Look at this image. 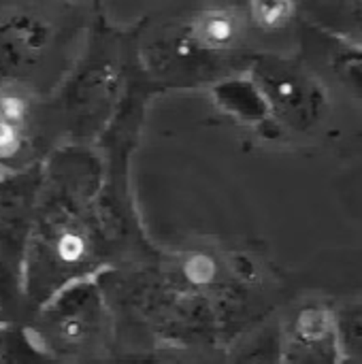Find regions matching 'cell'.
<instances>
[{"instance_id":"cell-7","label":"cell","mask_w":362,"mask_h":364,"mask_svg":"<svg viewBox=\"0 0 362 364\" xmlns=\"http://www.w3.org/2000/svg\"><path fill=\"white\" fill-rule=\"evenodd\" d=\"M280 324L265 322L241 333L224 356V364H282Z\"/></svg>"},{"instance_id":"cell-16","label":"cell","mask_w":362,"mask_h":364,"mask_svg":"<svg viewBox=\"0 0 362 364\" xmlns=\"http://www.w3.org/2000/svg\"><path fill=\"white\" fill-rule=\"evenodd\" d=\"M47 364H64V363H53V360H49V363Z\"/></svg>"},{"instance_id":"cell-12","label":"cell","mask_w":362,"mask_h":364,"mask_svg":"<svg viewBox=\"0 0 362 364\" xmlns=\"http://www.w3.org/2000/svg\"><path fill=\"white\" fill-rule=\"evenodd\" d=\"M201 36L211 45H224L235 36V23L226 15H211L203 21Z\"/></svg>"},{"instance_id":"cell-1","label":"cell","mask_w":362,"mask_h":364,"mask_svg":"<svg viewBox=\"0 0 362 364\" xmlns=\"http://www.w3.org/2000/svg\"><path fill=\"white\" fill-rule=\"evenodd\" d=\"M96 279L111 309L115 335L132 337L134 350L215 348L247 301L239 277L224 273L207 254H188L164 269H105Z\"/></svg>"},{"instance_id":"cell-14","label":"cell","mask_w":362,"mask_h":364,"mask_svg":"<svg viewBox=\"0 0 362 364\" xmlns=\"http://www.w3.org/2000/svg\"><path fill=\"white\" fill-rule=\"evenodd\" d=\"M90 364H122V360L119 358H102V360H96V363H90Z\"/></svg>"},{"instance_id":"cell-13","label":"cell","mask_w":362,"mask_h":364,"mask_svg":"<svg viewBox=\"0 0 362 364\" xmlns=\"http://www.w3.org/2000/svg\"><path fill=\"white\" fill-rule=\"evenodd\" d=\"M21 147V136L17 124L0 119V156H15Z\"/></svg>"},{"instance_id":"cell-6","label":"cell","mask_w":362,"mask_h":364,"mask_svg":"<svg viewBox=\"0 0 362 364\" xmlns=\"http://www.w3.org/2000/svg\"><path fill=\"white\" fill-rule=\"evenodd\" d=\"M49 43V28L34 15H13L0 28V55L4 66L17 68L36 58Z\"/></svg>"},{"instance_id":"cell-18","label":"cell","mask_w":362,"mask_h":364,"mask_svg":"<svg viewBox=\"0 0 362 364\" xmlns=\"http://www.w3.org/2000/svg\"><path fill=\"white\" fill-rule=\"evenodd\" d=\"M0 119H2V117H0Z\"/></svg>"},{"instance_id":"cell-2","label":"cell","mask_w":362,"mask_h":364,"mask_svg":"<svg viewBox=\"0 0 362 364\" xmlns=\"http://www.w3.org/2000/svg\"><path fill=\"white\" fill-rule=\"evenodd\" d=\"M28 331L53 363L90 364L109 358L115 326L96 275L60 288L34 309Z\"/></svg>"},{"instance_id":"cell-4","label":"cell","mask_w":362,"mask_h":364,"mask_svg":"<svg viewBox=\"0 0 362 364\" xmlns=\"http://www.w3.org/2000/svg\"><path fill=\"white\" fill-rule=\"evenodd\" d=\"M32 218V198L26 190L0 194V307L4 314L21 305V273Z\"/></svg>"},{"instance_id":"cell-8","label":"cell","mask_w":362,"mask_h":364,"mask_svg":"<svg viewBox=\"0 0 362 364\" xmlns=\"http://www.w3.org/2000/svg\"><path fill=\"white\" fill-rule=\"evenodd\" d=\"M119 360L122 364H224V356L215 348L149 346L132 350Z\"/></svg>"},{"instance_id":"cell-17","label":"cell","mask_w":362,"mask_h":364,"mask_svg":"<svg viewBox=\"0 0 362 364\" xmlns=\"http://www.w3.org/2000/svg\"><path fill=\"white\" fill-rule=\"evenodd\" d=\"M282 364H286V363H282Z\"/></svg>"},{"instance_id":"cell-9","label":"cell","mask_w":362,"mask_h":364,"mask_svg":"<svg viewBox=\"0 0 362 364\" xmlns=\"http://www.w3.org/2000/svg\"><path fill=\"white\" fill-rule=\"evenodd\" d=\"M47 354L36 346L30 331L13 324L0 322V364H47Z\"/></svg>"},{"instance_id":"cell-3","label":"cell","mask_w":362,"mask_h":364,"mask_svg":"<svg viewBox=\"0 0 362 364\" xmlns=\"http://www.w3.org/2000/svg\"><path fill=\"white\" fill-rule=\"evenodd\" d=\"M282 358L286 364H344L335 311L322 303L299 305L282 324Z\"/></svg>"},{"instance_id":"cell-10","label":"cell","mask_w":362,"mask_h":364,"mask_svg":"<svg viewBox=\"0 0 362 364\" xmlns=\"http://www.w3.org/2000/svg\"><path fill=\"white\" fill-rule=\"evenodd\" d=\"M335 311V326L346 360H361L362 348V311L361 301L348 303Z\"/></svg>"},{"instance_id":"cell-5","label":"cell","mask_w":362,"mask_h":364,"mask_svg":"<svg viewBox=\"0 0 362 364\" xmlns=\"http://www.w3.org/2000/svg\"><path fill=\"white\" fill-rule=\"evenodd\" d=\"M258 75L262 92L284 122L292 124L294 128H303L318 117L322 109V96L303 75L277 64L265 68L260 66Z\"/></svg>"},{"instance_id":"cell-11","label":"cell","mask_w":362,"mask_h":364,"mask_svg":"<svg viewBox=\"0 0 362 364\" xmlns=\"http://www.w3.org/2000/svg\"><path fill=\"white\" fill-rule=\"evenodd\" d=\"M290 15V0H254V17L267 28L284 23Z\"/></svg>"},{"instance_id":"cell-15","label":"cell","mask_w":362,"mask_h":364,"mask_svg":"<svg viewBox=\"0 0 362 364\" xmlns=\"http://www.w3.org/2000/svg\"><path fill=\"white\" fill-rule=\"evenodd\" d=\"M4 316H6V314H4V311H2V307H0V322H4Z\"/></svg>"}]
</instances>
